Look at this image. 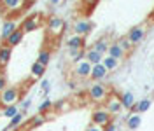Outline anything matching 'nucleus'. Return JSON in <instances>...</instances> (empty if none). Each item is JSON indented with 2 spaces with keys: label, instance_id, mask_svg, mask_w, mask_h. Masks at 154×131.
Here are the masks:
<instances>
[{
  "label": "nucleus",
  "instance_id": "1",
  "mask_svg": "<svg viewBox=\"0 0 154 131\" xmlns=\"http://www.w3.org/2000/svg\"><path fill=\"white\" fill-rule=\"evenodd\" d=\"M112 93L105 84H102V82H95L93 86H89V89H88V96H89V100L95 103H105V100L109 98V94Z\"/></svg>",
  "mask_w": 154,
  "mask_h": 131
},
{
  "label": "nucleus",
  "instance_id": "2",
  "mask_svg": "<svg viewBox=\"0 0 154 131\" xmlns=\"http://www.w3.org/2000/svg\"><path fill=\"white\" fill-rule=\"evenodd\" d=\"M21 96V89L18 86H7L2 93H0V102H2V107H12L16 105V102L19 100Z\"/></svg>",
  "mask_w": 154,
  "mask_h": 131
},
{
  "label": "nucleus",
  "instance_id": "3",
  "mask_svg": "<svg viewBox=\"0 0 154 131\" xmlns=\"http://www.w3.org/2000/svg\"><path fill=\"white\" fill-rule=\"evenodd\" d=\"M65 19L63 18H58V16H53V18H49L48 21V35L53 38H58L63 35V32H65Z\"/></svg>",
  "mask_w": 154,
  "mask_h": 131
},
{
  "label": "nucleus",
  "instance_id": "4",
  "mask_svg": "<svg viewBox=\"0 0 154 131\" xmlns=\"http://www.w3.org/2000/svg\"><path fill=\"white\" fill-rule=\"evenodd\" d=\"M112 122V115L107 112L105 108H95L93 114H91V124H95V126H100V128H105L107 124H110Z\"/></svg>",
  "mask_w": 154,
  "mask_h": 131
},
{
  "label": "nucleus",
  "instance_id": "5",
  "mask_svg": "<svg viewBox=\"0 0 154 131\" xmlns=\"http://www.w3.org/2000/svg\"><path fill=\"white\" fill-rule=\"evenodd\" d=\"M105 110L110 115H117V114L123 110V105H121V98L116 93H110L109 98L105 100Z\"/></svg>",
  "mask_w": 154,
  "mask_h": 131
},
{
  "label": "nucleus",
  "instance_id": "6",
  "mask_svg": "<svg viewBox=\"0 0 154 131\" xmlns=\"http://www.w3.org/2000/svg\"><path fill=\"white\" fill-rule=\"evenodd\" d=\"M145 33H147V30H145L144 25H137V26H133V28L128 32V35H126V37H128L130 42H131V46L135 47V46H138V44L145 38Z\"/></svg>",
  "mask_w": 154,
  "mask_h": 131
},
{
  "label": "nucleus",
  "instance_id": "7",
  "mask_svg": "<svg viewBox=\"0 0 154 131\" xmlns=\"http://www.w3.org/2000/svg\"><path fill=\"white\" fill-rule=\"evenodd\" d=\"M91 68H93V65L91 63H88L86 59H82V61H79V63H75V66H74V77H77V79H89V75H91Z\"/></svg>",
  "mask_w": 154,
  "mask_h": 131
},
{
  "label": "nucleus",
  "instance_id": "8",
  "mask_svg": "<svg viewBox=\"0 0 154 131\" xmlns=\"http://www.w3.org/2000/svg\"><path fill=\"white\" fill-rule=\"evenodd\" d=\"M38 26H40V16H38V14H32V16H28V18L21 23V30H23V33L35 32V30H38Z\"/></svg>",
  "mask_w": 154,
  "mask_h": 131
},
{
  "label": "nucleus",
  "instance_id": "9",
  "mask_svg": "<svg viewBox=\"0 0 154 131\" xmlns=\"http://www.w3.org/2000/svg\"><path fill=\"white\" fill-rule=\"evenodd\" d=\"M91 28H93L91 21H88V19H77L75 23H74V35L86 37L88 33L91 32Z\"/></svg>",
  "mask_w": 154,
  "mask_h": 131
},
{
  "label": "nucleus",
  "instance_id": "10",
  "mask_svg": "<svg viewBox=\"0 0 154 131\" xmlns=\"http://www.w3.org/2000/svg\"><path fill=\"white\" fill-rule=\"evenodd\" d=\"M23 7H25V2H23V0H4V2H2V9L7 11L9 14L19 12Z\"/></svg>",
  "mask_w": 154,
  "mask_h": 131
},
{
  "label": "nucleus",
  "instance_id": "11",
  "mask_svg": "<svg viewBox=\"0 0 154 131\" xmlns=\"http://www.w3.org/2000/svg\"><path fill=\"white\" fill-rule=\"evenodd\" d=\"M11 58H12V47L7 46L5 42L0 46V68L7 66L11 63Z\"/></svg>",
  "mask_w": 154,
  "mask_h": 131
},
{
  "label": "nucleus",
  "instance_id": "12",
  "mask_svg": "<svg viewBox=\"0 0 154 131\" xmlns=\"http://www.w3.org/2000/svg\"><path fill=\"white\" fill-rule=\"evenodd\" d=\"M107 75H109V70L100 63V65H95L93 68H91V75H89V79H93V81H96V82H100V81L105 79Z\"/></svg>",
  "mask_w": 154,
  "mask_h": 131
},
{
  "label": "nucleus",
  "instance_id": "13",
  "mask_svg": "<svg viewBox=\"0 0 154 131\" xmlns=\"http://www.w3.org/2000/svg\"><path fill=\"white\" fill-rule=\"evenodd\" d=\"M142 126V115L140 114H128L126 117V128L130 131H137Z\"/></svg>",
  "mask_w": 154,
  "mask_h": 131
},
{
  "label": "nucleus",
  "instance_id": "14",
  "mask_svg": "<svg viewBox=\"0 0 154 131\" xmlns=\"http://www.w3.org/2000/svg\"><path fill=\"white\" fill-rule=\"evenodd\" d=\"M67 47L68 51H79V49H84V37H79V35H72L67 38Z\"/></svg>",
  "mask_w": 154,
  "mask_h": 131
},
{
  "label": "nucleus",
  "instance_id": "15",
  "mask_svg": "<svg viewBox=\"0 0 154 131\" xmlns=\"http://www.w3.org/2000/svg\"><path fill=\"white\" fill-rule=\"evenodd\" d=\"M18 26H16V21L14 19H5L4 21V25H2V38H4V42L9 38V35L12 32H16Z\"/></svg>",
  "mask_w": 154,
  "mask_h": 131
},
{
  "label": "nucleus",
  "instance_id": "16",
  "mask_svg": "<svg viewBox=\"0 0 154 131\" xmlns=\"http://www.w3.org/2000/svg\"><path fill=\"white\" fill-rule=\"evenodd\" d=\"M107 56H110V58H114V59H117V61H121V59H125L126 53L117 46L116 42H112V44L109 46V53H107Z\"/></svg>",
  "mask_w": 154,
  "mask_h": 131
},
{
  "label": "nucleus",
  "instance_id": "17",
  "mask_svg": "<svg viewBox=\"0 0 154 131\" xmlns=\"http://www.w3.org/2000/svg\"><path fill=\"white\" fill-rule=\"evenodd\" d=\"M84 59H86L88 63H91V65H100L102 63V59H103V54H100V53H96L95 49H88L86 54H84Z\"/></svg>",
  "mask_w": 154,
  "mask_h": 131
},
{
  "label": "nucleus",
  "instance_id": "18",
  "mask_svg": "<svg viewBox=\"0 0 154 131\" xmlns=\"http://www.w3.org/2000/svg\"><path fill=\"white\" fill-rule=\"evenodd\" d=\"M23 37H25L23 30H21V28H18L16 32H12V33L9 35V38L5 40V44H7V46H11V47H16V46H19V44H21V40H23Z\"/></svg>",
  "mask_w": 154,
  "mask_h": 131
},
{
  "label": "nucleus",
  "instance_id": "19",
  "mask_svg": "<svg viewBox=\"0 0 154 131\" xmlns=\"http://www.w3.org/2000/svg\"><path fill=\"white\" fill-rule=\"evenodd\" d=\"M109 40H107V37H102V38H98L95 44H93V47L91 49H95L96 53H100V54H105V53H109Z\"/></svg>",
  "mask_w": 154,
  "mask_h": 131
},
{
  "label": "nucleus",
  "instance_id": "20",
  "mask_svg": "<svg viewBox=\"0 0 154 131\" xmlns=\"http://www.w3.org/2000/svg\"><path fill=\"white\" fill-rule=\"evenodd\" d=\"M46 121H48V119H46V115H44V114H37V115H33V117H32V119L26 122V129L38 128V126H42Z\"/></svg>",
  "mask_w": 154,
  "mask_h": 131
},
{
  "label": "nucleus",
  "instance_id": "21",
  "mask_svg": "<svg viewBox=\"0 0 154 131\" xmlns=\"http://www.w3.org/2000/svg\"><path fill=\"white\" fill-rule=\"evenodd\" d=\"M119 98H121V105H123V108H128V110H130V108L135 105V96H133V93H131V91H126V93H123Z\"/></svg>",
  "mask_w": 154,
  "mask_h": 131
},
{
  "label": "nucleus",
  "instance_id": "22",
  "mask_svg": "<svg viewBox=\"0 0 154 131\" xmlns=\"http://www.w3.org/2000/svg\"><path fill=\"white\" fill-rule=\"evenodd\" d=\"M49 61H51V51L49 49H40L38 51V56H37V63L48 66Z\"/></svg>",
  "mask_w": 154,
  "mask_h": 131
},
{
  "label": "nucleus",
  "instance_id": "23",
  "mask_svg": "<svg viewBox=\"0 0 154 131\" xmlns=\"http://www.w3.org/2000/svg\"><path fill=\"white\" fill-rule=\"evenodd\" d=\"M102 65L105 66L109 72H114L116 68L119 66V61H117V59H114V58H110V56H103V59H102Z\"/></svg>",
  "mask_w": 154,
  "mask_h": 131
},
{
  "label": "nucleus",
  "instance_id": "24",
  "mask_svg": "<svg viewBox=\"0 0 154 131\" xmlns=\"http://www.w3.org/2000/svg\"><path fill=\"white\" fill-rule=\"evenodd\" d=\"M151 105H152V100L151 98H142L140 102H137V114H144V112H147L149 108H151Z\"/></svg>",
  "mask_w": 154,
  "mask_h": 131
},
{
  "label": "nucleus",
  "instance_id": "25",
  "mask_svg": "<svg viewBox=\"0 0 154 131\" xmlns=\"http://www.w3.org/2000/svg\"><path fill=\"white\" fill-rule=\"evenodd\" d=\"M30 72H32V77H33V79H40L42 75L46 74V66L35 61V63L32 65V70H30Z\"/></svg>",
  "mask_w": 154,
  "mask_h": 131
},
{
  "label": "nucleus",
  "instance_id": "26",
  "mask_svg": "<svg viewBox=\"0 0 154 131\" xmlns=\"http://www.w3.org/2000/svg\"><path fill=\"white\" fill-rule=\"evenodd\" d=\"M116 44L121 47V49L125 51L126 54H128V53H131V49H133V46H131V42L128 40V37H121V38H117V40H116Z\"/></svg>",
  "mask_w": 154,
  "mask_h": 131
},
{
  "label": "nucleus",
  "instance_id": "27",
  "mask_svg": "<svg viewBox=\"0 0 154 131\" xmlns=\"http://www.w3.org/2000/svg\"><path fill=\"white\" fill-rule=\"evenodd\" d=\"M53 107H54L56 112H65V110H70V108H72V102H70V100H60V102L54 103Z\"/></svg>",
  "mask_w": 154,
  "mask_h": 131
},
{
  "label": "nucleus",
  "instance_id": "28",
  "mask_svg": "<svg viewBox=\"0 0 154 131\" xmlns=\"http://www.w3.org/2000/svg\"><path fill=\"white\" fill-rule=\"evenodd\" d=\"M53 110V102L49 100V98H46L44 102L38 105V114H48V112H51Z\"/></svg>",
  "mask_w": 154,
  "mask_h": 131
},
{
  "label": "nucleus",
  "instance_id": "29",
  "mask_svg": "<svg viewBox=\"0 0 154 131\" xmlns=\"http://www.w3.org/2000/svg\"><path fill=\"white\" fill-rule=\"evenodd\" d=\"M19 114V110H18V107H16V105H12V107H5V108H4V112H2V115H4V117H7V119H12V117H14V115H18Z\"/></svg>",
  "mask_w": 154,
  "mask_h": 131
},
{
  "label": "nucleus",
  "instance_id": "30",
  "mask_svg": "<svg viewBox=\"0 0 154 131\" xmlns=\"http://www.w3.org/2000/svg\"><path fill=\"white\" fill-rule=\"evenodd\" d=\"M23 119H25V114H21V112H19L18 115H14V117L11 119V122H9V128H11V129H16L18 126H21V122H23Z\"/></svg>",
  "mask_w": 154,
  "mask_h": 131
},
{
  "label": "nucleus",
  "instance_id": "31",
  "mask_svg": "<svg viewBox=\"0 0 154 131\" xmlns=\"http://www.w3.org/2000/svg\"><path fill=\"white\" fill-rule=\"evenodd\" d=\"M84 54H86V51H84V49H79V51H70V56H72V61H74V63L82 61V59H84Z\"/></svg>",
  "mask_w": 154,
  "mask_h": 131
},
{
  "label": "nucleus",
  "instance_id": "32",
  "mask_svg": "<svg viewBox=\"0 0 154 131\" xmlns=\"http://www.w3.org/2000/svg\"><path fill=\"white\" fill-rule=\"evenodd\" d=\"M5 87H7V79H5V74L0 72V93H2Z\"/></svg>",
  "mask_w": 154,
  "mask_h": 131
},
{
  "label": "nucleus",
  "instance_id": "33",
  "mask_svg": "<svg viewBox=\"0 0 154 131\" xmlns=\"http://www.w3.org/2000/svg\"><path fill=\"white\" fill-rule=\"evenodd\" d=\"M40 87H42V93L48 94V93H49V89H51V84H49V81H46V79H44V81L40 82Z\"/></svg>",
  "mask_w": 154,
  "mask_h": 131
},
{
  "label": "nucleus",
  "instance_id": "34",
  "mask_svg": "<svg viewBox=\"0 0 154 131\" xmlns=\"http://www.w3.org/2000/svg\"><path fill=\"white\" fill-rule=\"evenodd\" d=\"M30 105H32V100H25V102L21 103V108H23V112H26V110H28Z\"/></svg>",
  "mask_w": 154,
  "mask_h": 131
},
{
  "label": "nucleus",
  "instance_id": "35",
  "mask_svg": "<svg viewBox=\"0 0 154 131\" xmlns=\"http://www.w3.org/2000/svg\"><path fill=\"white\" fill-rule=\"evenodd\" d=\"M86 131H103V128H100V126H95V124H89L86 128Z\"/></svg>",
  "mask_w": 154,
  "mask_h": 131
},
{
  "label": "nucleus",
  "instance_id": "36",
  "mask_svg": "<svg viewBox=\"0 0 154 131\" xmlns=\"http://www.w3.org/2000/svg\"><path fill=\"white\" fill-rule=\"evenodd\" d=\"M117 128H116V124L114 122H110V124H107L105 128H103V131H116Z\"/></svg>",
  "mask_w": 154,
  "mask_h": 131
},
{
  "label": "nucleus",
  "instance_id": "37",
  "mask_svg": "<svg viewBox=\"0 0 154 131\" xmlns=\"http://www.w3.org/2000/svg\"><path fill=\"white\" fill-rule=\"evenodd\" d=\"M0 107H2V102H0Z\"/></svg>",
  "mask_w": 154,
  "mask_h": 131
}]
</instances>
